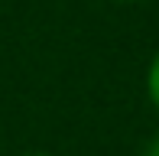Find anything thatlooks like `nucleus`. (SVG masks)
I'll return each mask as SVG.
<instances>
[{"label": "nucleus", "mask_w": 159, "mask_h": 156, "mask_svg": "<svg viewBox=\"0 0 159 156\" xmlns=\"http://www.w3.org/2000/svg\"><path fill=\"white\" fill-rule=\"evenodd\" d=\"M140 156H159V133H156L153 140H149L146 146H143V153H140Z\"/></svg>", "instance_id": "obj_2"}, {"label": "nucleus", "mask_w": 159, "mask_h": 156, "mask_svg": "<svg viewBox=\"0 0 159 156\" xmlns=\"http://www.w3.org/2000/svg\"><path fill=\"white\" fill-rule=\"evenodd\" d=\"M124 3H136V0H124Z\"/></svg>", "instance_id": "obj_4"}, {"label": "nucleus", "mask_w": 159, "mask_h": 156, "mask_svg": "<svg viewBox=\"0 0 159 156\" xmlns=\"http://www.w3.org/2000/svg\"><path fill=\"white\" fill-rule=\"evenodd\" d=\"M26 156H55V153H26Z\"/></svg>", "instance_id": "obj_3"}, {"label": "nucleus", "mask_w": 159, "mask_h": 156, "mask_svg": "<svg viewBox=\"0 0 159 156\" xmlns=\"http://www.w3.org/2000/svg\"><path fill=\"white\" fill-rule=\"evenodd\" d=\"M146 91H149V101H153V108L159 111V49H156L153 62H149V72H146Z\"/></svg>", "instance_id": "obj_1"}]
</instances>
